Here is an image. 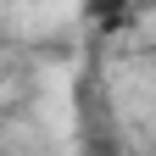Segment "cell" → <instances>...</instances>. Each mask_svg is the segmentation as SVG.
Masks as SVG:
<instances>
[{"label": "cell", "mask_w": 156, "mask_h": 156, "mask_svg": "<svg viewBox=\"0 0 156 156\" xmlns=\"http://www.w3.org/2000/svg\"><path fill=\"white\" fill-rule=\"evenodd\" d=\"M0 156H6V151H0Z\"/></svg>", "instance_id": "cell-3"}, {"label": "cell", "mask_w": 156, "mask_h": 156, "mask_svg": "<svg viewBox=\"0 0 156 156\" xmlns=\"http://www.w3.org/2000/svg\"><path fill=\"white\" fill-rule=\"evenodd\" d=\"M134 6H140V0H84L78 11H84L89 23H101V28H117V23H128Z\"/></svg>", "instance_id": "cell-2"}, {"label": "cell", "mask_w": 156, "mask_h": 156, "mask_svg": "<svg viewBox=\"0 0 156 156\" xmlns=\"http://www.w3.org/2000/svg\"><path fill=\"white\" fill-rule=\"evenodd\" d=\"M73 106H78V156H123V145H117V123H112V101H106V84H101L95 67L78 73Z\"/></svg>", "instance_id": "cell-1"}]
</instances>
